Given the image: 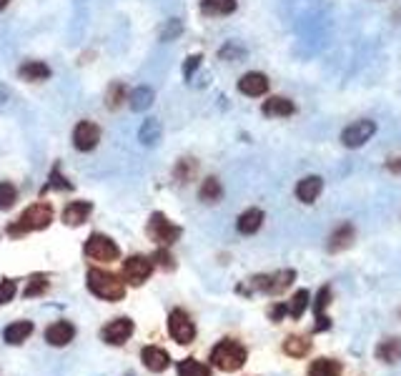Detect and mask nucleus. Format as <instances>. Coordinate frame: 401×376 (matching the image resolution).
<instances>
[{"mask_svg": "<svg viewBox=\"0 0 401 376\" xmlns=\"http://www.w3.org/2000/svg\"><path fill=\"white\" fill-rule=\"evenodd\" d=\"M50 223H53V206L45 201L33 203V206H28V209L23 211L18 221L8 226V236L13 238L25 236V233H33V231L48 229Z\"/></svg>", "mask_w": 401, "mask_h": 376, "instance_id": "obj_1", "label": "nucleus"}, {"mask_svg": "<svg viewBox=\"0 0 401 376\" xmlns=\"http://www.w3.org/2000/svg\"><path fill=\"white\" fill-rule=\"evenodd\" d=\"M85 284H88V291L93 296L103 301H121L125 296V281L116 273L103 271V269H90L85 273Z\"/></svg>", "mask_w": 401, "mask_h": 376, "instance_id": "obj_2", "label": "nucleus"}, {"mask_svg": "<svg viewBox=\"0 0 401 376\" xmlns=\"http://www.w3.org/2000/svg\"><path fill=\"white\" fill-rule=\"evenodd\" d=\"M246 359H249V351L236 339H223L211 348V364L223 374H234V371L243 369Z\"/></svg>", "mask_w": 401, "mask_h": 376, "instance_id": "obj_3", "label": "nucleus"}, {"mask_svg": "<svg viewBox=\"0 0 401 376\" xmlns=\"http://www.w3.org/2000/svg\"><path fill=\"white\" fill-rule=\"evenodd\" d=\"M296 281V271L294 269H284V271H276L271 273V276H254L249 279L243 286H238V293H271V296H276V293H284L291 284Z\"/></svg>", "mask_w": 401, "mask_h": 376, "instance_id": "obj_4", "label": "nucleus"}, {"mask_svg": "<svg viewBox=\"0 0 401 376\" xmlns=\"http://www.w3.org/2000/svg\"><path fill=\"white\" fill-rule=\"evenodd\" d=\"M83 253L93 261H101V264H111L121 258V249L113 238L103 236V233H93L88 236V241L83 244Z\"/></svg>", "mask_w": 401, "mask_h": 376, "instance_id": "obj_5", "label": "nucleus"}, {"mask_svg": "<svg viewBox=\"0 0 401 376\" xmlns=\"http://www.w3.org/2000/svg\"><path fill=\"white\" fill-rule=\"evenodd\" d=\"M148 233H151V238L156 241V244L166 246L168 249V246H173L176 241H178L183 229L176 226L173 221H168L166 213L156 211V213H151V218H148Z\"/></svg>", "mask_w": 401, "mask_h": 376, "instance_id": "obj_6", "label": "nucleus"}, {"mask_svg": "<svg viewBox=\"0 0 401 376\" xmlns=\"http://www.w3.org/2000/svg\"><path fill=\"white\" fill-rule=\"evenodd\" d=\"M168 334L181 346H188L196 339V324L191 321V316L183 309H173L168 313Z\"/></svg>", "mask_w": 401, "mask_h": 376, "instance_id": "obj_7", "label": "nucleus"}, {"mask_svg": "<svg viewBox=\"0 0 401 376\" xmlns=\"http://www.w3.org/2000/svg\"><path fill=\"white\" fill-rule=\"evenodd\" d=\"M133 321L128 316H118V319L108 321L103 328H101V339H103L108 346H123L128 339L133 336Z\"/></svg>", "mask_w": 401, "mask_h": 376, "instance_id": "obj_8", "label": "nucleus"}, {"mask_svg": "<svg viewBox=\"0 0 401 376\" xmlns=\"http://www.w3.org/2000/svg\"><path fill=\"white\" fill-rule=\"evenodd\" d=\"M153 258L148 256H131L123 261V279L125 284H133V286H141L148 281V276L153 273Z\"/></svg>", "mask_w": 401, "mask_h": 376, "instance_id": "obj_9", "label": "nucleus"}, {"mask_svg": "<svg viewBox=\"0 0 401 376\" xmlns=\"http://www.w3.org/2000/svg\"><path fill=\"white\" fill-rule=\"evenodd\" d=\"M376 133V123L369 118L364 121H356V123L346 125L344 133H341V143L346 148H361L367 140H371V136Z\"/></svg>", "mask_w": 401, "mask_h": 376, "instance_id": "obj_10", "label": "nucleus"}, {"mask_svg": "<svg viewBox=\"0 0 401 376\" xmlns=\"http://www.w3.org/2000/svg\"><path fill=\"white\" fill-rule=\"evenodd\" d=\"M98 140H101V128L93 121H81L76 125V131H73V146L78 151L88 154V151H93L98 146Z\"/></svg>", "mask_w": 401, "mask_h": 376, "instance_id": "obj_11", "label": "nucleus"}, {"mask_svg": "<svg viewBox=\"0 0 401 376\" xmlns=\"http://www.w3.org/2000/svg\"><path fill=\"white\" fill-rule=\"evenodd\" d=\"M76 339V326L70 324V321H56V324H50L48 328H45V342L50 344V346H68L70 342Z\"/></svg>", "mask_w": 401, "mask_h": 376, "instance_id": "obj_12", "label": "nucleus"}, {"mask_svg": "<svg viewBox=\"0 0 401 376\" xmlns=\"http://www.w3.org/2000/svg\"><path fill=\"white\" fill-rule=\"evenodd\" d=\"M141 362H143L145 369L153 371V374H163V371L171 366V356H168V351H163L161 346H143Z\"/></svg>", "mask_w": 401, "mask_h": 376, "instance_id": "obj_13", "label": "nucleus"}, {"mask_svg": "<svg viewBox=\"0 0 401 376\" xmlns=\"http://www.w3.org/2000/svg\"><path fill=\"white\" fill-rule=\"evenodd\" d=\"M238 91H241L243 96H249V98L263 96V93L269 91V78L263 76V73H256V70H251V73L241 76V81H238Z\"/></svg>", "mask_w": 401, "mask_h": 376, "instance_id": "obj_14", "label": "nucleus"}, {"mask_svg": "<svg viewBox=\"0 0 401 376\" xmlns=\"http://www.w3.org/2000/svg\"><path fill=\"white\" fill-rule=\"evenodd\" d=\"M90 213H93V203L90 201H73L63 211V223L65 226H83Z\"/></svg>", "mask_w": 401, "mask_h": 376, "instance_id": "obj_15", "label": "nucleus"}, {"mask_svg": "<svg viewBox=\"0 0 401 376\" xmlns=\"http://www.w3.org/2000/svg\"><path fill=\"white\" fill-rule=\"evenodd\" d=\"M321 191H324L321 176H306V178H301V181L296 183V198L301 203H313Z\"/></svg>", "mask_w": 401, "mask_h": 376, "instance_id": "obj_16", "label": "nucleus"}, {"mask_svg": "<svg viewBox=\"0 0 401 376\" xmlns=\"http://www.w3.org/2000/svg\"><path fill=\"white\" fill-rule=\"evenodd\" d=\"M294 111H296L294 101L284 96H274L263 103V116H269V118H289V116H294Z\"/></svg>", "mask_w": 401, "mask_h": 376, "instance_id": "obj_17", "label": "nucleus"}, {"mask_svg": "<svg viewBox=\"0 0 401 376\" xmlns=\"http://www.w3.org/2000/svg\"><path fill=\"white\" fill-rule=\"evenodd\" d=\"M33 334V321H13L8 324L6 331H3V339L10 346H21L23 342H28V336Z\"/></svg>", "mask_w": 401, "mask_h": 376, "instance_id": "obj_18", "label": "nucleus"}, {"mask_svg": "<svg viewBox=\"0 0 401 376\" xmlns=\"http://www.w3.org/2000/svg\"><path fill=\"white\" fill-rule=\"evenodd\" d=\"M18 76L28 83H41V81H48L50 78V68L43 61H25L18 68Z\"/></svg>", "mask_w": 401, "mask_h": 376, "instance_id": "obj_19", "label": "nucleus"}, {"mask_svg": "<svg viewBox=\"0 0 401 376\" xmlns=\"http://www.w3.org/2000/svg\"><path fill=\"white\" fill-rule=\"evenodd\" d=\"M261 226H263V211L261 209L243 211L241 216H238V221H236V229H238V233H243V236H254Z\"/></svg>", "mask_w": 401, "mask_h": 376, "instance_id": "obj_20", "label": "nucleus"}, {"mask_svg": "<svg viewBox=\"0 0 401 376\" xmlns=\"http://www.w3.org/2000/svg\"><path fill=\"white\" fill-rule=\"evenodd\" d=\"M353 238H356V231H353L351 223H341L339 229L331 233V238H329V251H331V253L346 251L353 244Z\"/></svg>", "mask_w": 401, "mask_h": 376, "instance_id": "obj_21", "label": "nucleus"}, {"mask_svg": "<svg viewBox=\"0 0 401 376\" xmlns=\"http://www.w3.org/2000/svg\"><path fill=\"white\" fill-rule=\"evenodd\" d=\"M376 359L384 364H396L401 359V339L391 336V339H384V342L376 346Z\"/></svg>", "mask_w": 401, "mask_h": 376, "instance_id": "obj_22", "label": "nucleus"}, {"mask_svg": "<svg viewBox=\"0 0 401 376\" xmlns=\"http://www.w3.org/2000/svg\"><path fill=\"white\" fill-rule=\"evenodd\" d=\"M153 98H156V93H153L148 85H138V88H133V91L128 93V103H131V108L136 113H143L153 105Z\"/></svg>", "mask_w": 401, "mask_h": 376, "instance_id": "obj_23", "label": "nucleus"}, {"mask_svg": "<svg viewBox=\"0 0 401 376\" xmlns=\"http://www.w3.org/2000/svg\"><path fill=\"white\" fill-rule=\"evenodd\" d=\"M238 8L236 0H200V13L203 15H231Z\"/></svg>", "mask_w": 401, "mask_h": 376, "instance_id": "obj_24", "label": "nucleus"}, {"mask_svg": "<svg viewBox=\"0 0 401 376\" xmlns=\"http://www.w3.org/2000/svg\"><path fill=\"white\" fill-rule=\"evenodd\" d=\"M198 198L203 203H218L223 198V186L218 178H206V181L200 183V191H198Z\"/></svg>", "mask_w": 401, "mask_h": 376, "instance_id": "obj_25", "label": "nucleus"}, {"mask_svg": "<svg viewBox=\"0 0 401 376\" xmlns=\"http://www.w3.org/2000/svg\"><path fill=\"white\" fill-rule=\"evenodd\" d=\"M344 374V366L333 359H316L309 366V376H341Z\"/></svg>", "mask_w": 401, "mask_h": 376, "instance_id": "obj_26", "label": "nucleus"}, {"mask_svg": "<svg viewBox=\"0 0 401 376\" xmlns=\"http://www.w3.org/2000/svg\"><path fill=\"white\" fill-rule=\"evenodd\" d=\"M311 351V342L304 339V336H289L284 342V354L294 356V359H304L306 354Z\"/></svg>", "mask_w": 401, "mask_h": 376, "instance_id": "obj_27", "label": "nucleus"}, {"mask_svg": "<svg viewBox=\"0 0 401 376\" xmlns=\"http://www.w3.org/2000/svg\"><path fill=\"white\" fill-rule=\"evenodd\" d=\"M48 286H50L48 273H33L28 279V286H25L23 296L25 299H38V296H43V293L48 291Z\"/></svg>", "mask_w": 401, "mask_h": 376, "instance_id": "obj_28", "label": "nucleus"}, {"mask_svg": "<svg viewBox=\"0 0 401 376\" xmlns=\"http://www.w3.org/2000/svg\"><path fill=\"white\" fill-rule=\"evenodd\" d=\"M138 138L143 146H153V143H158L161 140V123L156 118H145L143 125H141V133Z\"/></svg>", "mask_w": 401, "mask_h": 376, "instance_id": "obj_29", "label": "nucleus"}, {"mask_svg": "<svg viewBox=\"0 0 401 376\" xmlns=\"http://www.w3.org/2000/svg\"><path fill=\"white\" fill-rule=\"evenodd\" d=\"M196 171H198L196 158H181L178 163H176V168H173V176H176V181L178 183H188V181H194Z\"/></svg>", "mask_w": 401, "mask_h": 376, "instance_id": "obj_30", "label": "nucleus"}, {"mask_svg": "<svg viewBox=\"0 0 401 376\" xmlns=\"http://www.w3.org/2000/svg\"><path fill=\"white\" fill-rule=\"evenodd\" d=\"M178 376H211V366H206L203 362H196V359H183L176 366Z\"/></svg>", "mask_w": 401, "mask_h": 376, "instance_id": "obj_31", "label": "nucleus"}, {"mask_svg": "<svg viewBox=\"0 0 401 376\" xmlns=\"http://www.w3.org/2000/svg\"><path fill=\"white\" fill-rule=\"evenodd\" d=\"M289 306V316L291 319H301L306 311V306H309V291L306 289H301V291L294 293V299H291V304H286Z\"/></svg>", "mask_w": 401, "mask_h": 376, "instance_id": "obj_32", "label": "nucleus"}, {"mask_svg": "<svg viewBox=\"0 0 401 376\" xmlns=\"http://www.w3.org/2000/svg\"><path fill=\"white\" fill-rule=\"evenodd\" d=\"M123 101H125V85L123 83L108 85V93H105V108H108V111H116V108H121Z\"/></svg>", "mask_w": 401, "mask_h": 376, "instance_id": "obj_33", "label": "nucleus"}, {"mask_svg": "<svg viewBox=\"0 0 401 376\" xmlns=\"http://www.w3.org/2000/svg\"><path fill=\"white\" fill-rule=\"evenodd\" d=\"M15 198H18V191H15L13 183H8V181L0 183V211L13 209Z\"/></svg>", "mask_w": 401, "mask_h": 376, "instance_id": "obj_34", "label": "nucleus"}, {"mask_svg": "<svg viewBox=\"0 0 401 376\" xmlns=\"http://www.w3.org/2000/svg\"><path fill=\"white\" fill-rule=\"evenodd\" d=\"M50 188H61V191H70V188H73V183H68V178L61 174V166H53V171H50L45 191H50Z\"/></svg>", "mask_w": 401, "mask_h": 376, "instance_id": "obj_35", "label": "nucleus"}, {"mask_svg": "<svg viewBox=\"0 0 401 376\" xmlns=\"http://www.w3.org/2000/svg\"><path fill=\"white\" fill-rule=\"evenodd\" d=\"M153 266H161V269H166V271H171V269H176V258L168 253L166 246H161L156 253H153Z\"/></svg>", "mask_w": 401, "mask_h": 376, "instance_id": "obj_36", "label": "nucleus"}, {"mask_svg": "<svg viewBox=\"0 0 401 376\" xmlns=\"http://www.w3.org/2000/svg\"><path fill=\"white\" fill-rule=\"evenodd\" d=\"M15 291H18V286H15L13 279H3V281H0V306L10 304V301L15 299Z\"/></svg>", "mask_w": 401, "mask_h": 376, "instance_id": "obj_37", "label": "nucleus"}, {"mask_svg": "<svg viewBox=\"0 0 401 376\" xmlns=\"http://www.w3.org/2000/svg\"><path fill=\"white\" fill-rule=\"evenodd\" d=\"M329 304H331V286H321V289H318V296H316V304H313L316 316H321Z\"/></svg>", "mask_w": 401, "mask_h": 376, "instance_id": "obj_38", "label": "nucleus"}, {"mask_svg": "<svg viewBox=\"0 0 401 376\" xmlns=\"http://www.w3.org/2000/svg\"><path fill=\"white\" fill-rule=\"evenodd\" d=\"M183 33V25H181V21H168L166 28H163V33H161V41H173V38H178V35Z\"/></svg>", "mask_w": 401, "mask_h": 376, "instance_id": "obj_39", "label": "nucleus"}, {"mask_svg": "<svg viewBox=\"0 0 401 376\" xmlns=\"http://www.w3.org/2000/svg\"><path fill=\"white\" fill-rule=\"evenodd\" d=\"M198 65H200V56H188L186 63H183V78H186V81H191V78H194V73L198 70Z\"/></svg>", "mask_w": 401, "mask_h": 376, "instance_id": "obj_40", "label": "nucleus"}, {"mask_svg": "<svg viewBox=\"0 0 401 376\" xmlns=\"http://www.w3.org/2000/svg\"><path fill=\"white\" fill-rule=\"evenodd\" d=\"M289 313V306L286 304H274V306L269 309V319L271 321H281Z\"/></svg>", "mask_w": 401, "mask_h": 376, "instance_id": "obj_41", "label": "nucleus"}, {"mask_svg": "<svg viewBox=\"0 0 401 376\" xmlns=\"http://www.w3.org/2000/svg\"><path fill=\"white\" fill-rule=\"evenodd\" d=\"M229 56H234V58H243V56H246V50L238 48V45H234V43H229V45H226V48L221 50V58H229Z\"/></svg>", "mask_w": 401, "mask_h": 376, "instance_id": "obj_42", "label": "nucleus"}, {"mask_svg": "<svg viewBox=\"0 0 401 376\" xmlns=\"http://www.w3.org/2000/svg\"><path fill=\"white\" fill-rule=\"evenodd\" d=\"M329 328H331V319H329L326 313L316 316V331H329Z\"/></svg>", "mask_w": 401, "mask_h": 376, "instance_id": "obj_43", "label": "nucleus"}, {"mask_svg": "<svg viewBox=\"0 0 401 376\" xmlns=\"http://www.w3.org/2000/svg\"><path fill=\"white\" fill-rule=\"evenodd\" d=\"M387 168L391 171V174H401V158H391L387 163Z\"/></svg>", "mask_w": 401, "mask_h": 376, "instance_id": "obj_44", "label": "nucleus"}, {"mask_svg": "<svg viewBox=\"0 0 401 376\" xmlns=\"http://www.w3.org/2000/svg\"><path fill=\"white\" fill-rule=\"evenodd\" d=\"M10 98V93H8V88L3 83H0V105H6V101Z\"/></svg>", "mask_w": 401, "mask_h": 376, "instance_id": "obj_45", "label": "nucleus"}, {"mask_svg": "<svg viewBox=\"0 0 401 376\" xmlns=\"http://www.w3.org/2000/svg\"><path fill=\"white\" fill-rule=\"evenodd\" d=\"M8 3H10V0H0V10H3V8H6Z\"/></svg>", "mask_w": 401, "mask_h": 376, "instance_id": "obj_46", "label": "nucleus"}]
</instances>
